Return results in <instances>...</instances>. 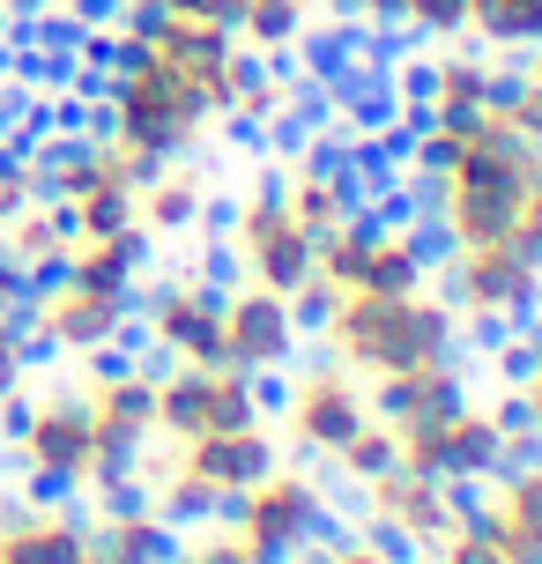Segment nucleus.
<instances>
[{
	"label": "nucleus",
	"mask_w": 542,
	"mask_h": 564,
	"mask_svg": "<svg viewBox=\"0 0 542 564\" xmlns=\"http://www.w3.org/2000/svg\"><path fill=\"white\" fill-rule=\"evenodd\" d=\"M89 506L105 512V520H149V512H156V482L119 476V482H105V490H89Z\"/></svg>",
	"instance_id": "26"
},
{
	"label": "nucleus",
	"mask_w": 542,
	"mask_h": 564,
	"mask_svg": "<svg viewBox=\"0 0 542 564\" xmlns=\"http://www.w3.org/2000/svg\"><path fill=\"white\" fill-rule=\"evenodd\" d=\"M0 564H8V550H0Z\"/></svg>",
	"instance_id": "61"
},
{
	"label": "nucleus",
	"mask_w": 542,
	"mask_h": 564,
	"mask_svg": "<svg viewBox=\"0 0 542 564\" xmlns=\"http://www.w3.org/2000/svg\"><path fill=\"white\" fill-rule=\"evenodd\" d=\"M0 446H8V438H0Z\"/></svg>",
	"instance_id": "62"
},
{
	"label": "nucleus",
	"mask_w": 542,
	"mask_h": 564,
	"mask_svg": "<svg viewBox=\"0 0 542 564\" xmlns=\"http://www.w3.org/2000/svg\"><path fill=\"white\" fill-rule=\"evenodd\" d=\"M520 224H528V230H542V194H528V208H520Z\"/></svg>",
	"instance_id": "56"
},
{
	"label": "nucleus",
	"mask_w": 542,
	"mask_h": 564,
	"mask_svg": "<svg viewBox=\"0 0 542 564\" xmlns=\"http://www.w3.org/2000/svg\"><path fill=\"white\" fill-rule=\"evenodd\" d=\"M319 275L335 282V290H357V275H365V246H335V253H319Z\"/></svg>",
	"instance_id": "48"
},
{
	"label": "nucleus",
	"mask_w": 542,
	"mask_h": 564,
	"mask_svg": "<svg viewBox=\"0 0 542 564\" xmlns=\"http://www.w3.org/2000/svg\"><path fill=\"white\" fill-rule=\"evenodd\" d=\"M379 387L365 394V416L387 423V431H401V423L416 416V371H371Z\"/></svg>",
	"instance_id": "24"
},
{
	"label": "nucleus",
	"mask_w": 542,
	"mask_h": 564,
	"mask_svg": "<svg viewBox=\"0 0 542 564\" xmlns=\"http://www.w3.org/2000/svg\"><path fill=\"white\" fill-rule=\"evenodd\" d=\"M246 520H253V490H246V482H216V512H208V528L238 535Z\"/></svg>",
	"instance_id": "45"
},
{
	"label": "nucleus",
	"mask_w": 542,
	"mask_h": 564,
	"mask_svg": "<svg viewBox=\"0 0 542 564\" xmlns=\"http://www.w3.org/2000/svg\"><path fill=\"white\" fill-rule=\"evenodd\" d=\"M335 564H379V557H371L365 542H357V550H343V557H335Z\"/></svg>",
	"instance_id": "57"
},
{
	"label": "nucleus",
	"mask_w": 542,
	"mask_h": 564,
	"mask_svg": "<svg viewBox=\"0 0 542 564\" xmlns=\"http://www.w3.org/2000/svg\"><path fill=\"white\" fill-rule=\"evenodd\" d=\"M319 498H327V512H343V520H365V512L379 506V490H371L365 476H343L335 490H319Z\"/></svg>",
	"instance_id": "47"
},
{
	"label": "nucleus",
	"mask_w": 542,
	"mask_h": 564,
	"mask_svg": "<svg viewBox=\"0 0 542 564\" xmlns=\"http://www.w3.org/2000/svg\"><path fill=\"white\" fill-rule=\"evenodd\" d=\"M357 290H371V297H416L424 290V268L401 253L394 238L379 246V253H365V275H357Z\"/></svg>",
	"instance_id": "21"
},
{
	"label": "nucleus",
	"mask_w": 542,
	"mask_h": 564,
	"mask_svg": "<svg viewBox=\"0 0 542 564\" xmlns=\"http://www.w3.org/2000/svg\"><path fill=\"white\" fill-rule=\"evenodd\" d=\"M200 238H238V224H246V194H224V186H208L194 208Z\"/></svg>",
	"instance_id": "34"
},
{
	"label": "nucleus",
	"mask_w": 542,
	"mask_h": 564,
	"mask_svg": "<svg viewBox=\"0 0 542 564\" xmlns=\"http://www.w3.org/2000/svg\"><path fill=\"white\" fill-rule=\"evenodd\" d=\"M194 208H200V178L172 164V171H164V178L142 194V224L156 230V238H164V230H194Z\"/></svg>",
	"instance_id": "13"
},
{
	"label": "nucleus",
	"mask_w": 542,
	"mask_h": 564,
	"mask_svg": "<svg viewBox=\"0 0 542 564\" xmlns=\"http://www.w3.org/2000/svg\"><path fill=\"white\" fill-rule=\"evenodd\" d=\"M224 141L238 149V156H253V164H260V156H268V119H260L253 105H230V112H224Z\"/></svg>",
	"instance_id": "39"
},
{
	"label": "nucleus",
	"mask_w": 542,
	"mask_h": 564,
	"mask_svg": "<svg viewBox=\"0 0 542 564\" xmlns=\"http://www.w3.org/2000/svg\"><path fill=\"white\" fill-rule=\"evenodd\" d=\"M297 542H305V550H327V557H343V550H357V520H343V512H327V498H319V506L305 512V528H297Z\"/></svg>",
	"instance_id": "31"
},
{
	"label": "nucleus",
	"mask_w": 542,
	"mask_h": 564,
	"mask_svg": "<svg viewBox=\"0 0 542 564\" xmlns=\"http://www.w3.org/2000/svg\"><path fill=\"white\" fill-rule=\"evenodd\" d=\"M290 564H335V557H327V550H297Z\"/></svg>",
	"instance_id": "58"
},
{
	"label": "nucleus",
	"mask_w": 542,
	"mask_h": 564,
	"mask_svg": "<svg viewBox=\"0 0 542 564\" xmlns=\"http://www.w3.org/2000/svg\"><path fill=\"white\" fill-rule=\"evenodd\" d=\"M371 141H379V156H387V164H394V171H409V156H416V141H424V134H409V127H401V119H394V127H379V134H371Z\"/></svg>",
	"instance_id": "51"
},
{
	"label": "nucleus",
	"mask_w": 542,
	"mask_h": 564,
	"mask_svg": "<svg viewBox=\"0 0 542 564\" xmlns=\"http://www.w3.org/2000/svg\"><path fill=\"white\" fill-rule=\"evenodd\" d=\"M260 409L253 394H246V379L238 371H216V387H208V431H224V438H238V431H253Z\"/></svg>",
	"instance_id": "23"
},
{
	"label": "nucleus",
	"mask_w": 542,
	"mask_h": 564,
	"mask_svg": "<svg viewBox=\"0 0 542 564\" xmlns=\"http://www.w3.org/2000/svg\"><path fill=\"white\" fill-rule=\"evenodd\" d=\"M528 75H535V89H542V53H535V59H528Z\"/></svg>",
	"instance_id": "59"
},
{
	"label": "nucleus",
	"mask_w": 542,
	"mask_h": 564,
	"mask_svg": "<svg viewBox=\"0 0 542 564\" xmlns=\"http://www.w3.org/2000/svg\"><path fill=\"white\" fill-rule=\"evenodd\" d=\"M335 341H343V365L349 371H416V365H424V341H416L409 297L349 290L343 319H335Z\"/></svg>",
	"instance_id": "1"
},
{
	"label": "nucleus",
	"mask_w": 542,
	"mask_h": 564,
	"mask_svg": "<svg viewBox=\"0 0 542 564\" xmlns=\"http://www.w3.org/2000/svg\"><path fill=\"white\" fill-rule=\"evenodd\" d=\"M394 119H401V89L394 83H379V89H365L357 105H343L349 134H379V127H394Z\"/></svg>",
	"instance_id": "33"
},
{
	"label": "nucleus",
	"mask_w": 542,
	"mask_h": 564,
	"mask_svg": "<svg viewBox=\"0 0 542 564\" xmlns=\"http://www.w3.org/2000/svg\"><path fill=\"white\" fill-rule=\"evenodd\" d=\"M490 423H498V431H506V438H520V431H535V394H528V387H498V409H490Z\"/></svg>",
	"instance_id": "43"
},
{
	"label": "nucleus",
	"mask_w": 542,
	"mask_h": 564,
	"mask_svg": "<svg viewBox=\"0 0 542 564\" xmlns=\"http://www.w3.org/2000/svg\"><path fill=\"white\" fill-rule=\"evenodd\" d=\"M246 564H253V557H246Z\"/></svg>",
	"instance_id": "63"
},
{
	"label": "nucleus",
	"mask_w": 542,
	"mask_h": 564,
	"mask_svg": "<svg viewBox=\"0 0 542 564\" xmlns=\"http://www.w3.org/2000/svg\"><path fill=\"white\" fill-rule=\"evenodd\" d=\"M45 305V335L67 349V357H83V349H97V341H112L119 335V305L112 297H89V290H59V297H37Z\"/></svg>",
	"instance_id": "5"
},
{
	"label": "nucleus",
	"mask_w": 542,
	"mask_h": 564,
	"mask_svg": "<svg viewBox=\"0 0 542 564\" xmlns=\"http://www.w3.org/2000/svg\"><path fill=\"white\" fill-rule=\"evenodd\" d=\"M164 171H172V156H164V149H127V141H112V178L127 186V194H149Z\"/></svg>",
	"instance_id": "30"
},
{
	"label": "nucleus",
	"mask_w": 542,
	"mask_h": 564,
	"mask_svg": "<svg viewBox=\"0 0 542 564\" xmlns=\"http://www.w3.org/2000/svg\"><path fill=\"white\" fill-rule=\"evenodd\" d=\"M200 282H224V290H246L253 282V260H246V246L238 238H200Z\"/></svg>",
	"instance_id": "28"
},
{
	"label": "nucleus",
	"mask_w": 542,
	"mask_h": 564,
	"mask_svg": "<svg viewBox=\"0 0 542 564\" xmlns=\"http://www.w3.org/2000/svg\"><path fill=\"white\" fill-rule=\"evenodd\" d=\"M401 194H409V208H416V216H446V208H454V171L409 164V171H401Z\"/></svg>",
	"instance_id": "32"
},
{
	"label": "nucleus",
	"mask_w": 542,
	"mask_h": 564,
	"mask_svg": "<svg viewBox=\"0 0 542 564\" xmlns=\"http://www.w3.org/2000/svg\"><path fill=\"white\" fill-rule=\"evenodd\" d=\"M394 246H401L409 260H416L424 275L468 253V246H460V230H454V208H446V216H416V224H401V238H394Z\"/></svg>",
	"instance_id": "18"
},
{
	"label": "nucleus",
	"mask_w": 542,
	"mask_h": 564,
	"mask_svg": "<svg viewBox=\"0 0 542 564\" xmlns=\"http://www.w3.org/2000/svg\"><path fill=\"white\" fill-rule=\"evenodd\" d=\"M238 542H246V557H253V564H290V557H297V542H290V535H260V528H246Z\"/></svg>",
	"instance_id": "50"
},
{
	"label": "nucleus",
	"mask_w": 542,
	"mask_h": 564,
	"mask_svg": "<svg viewBox=\"0 0 542 564\" xmlns=\"http://www.w3.org/2000/svg\"><path fill=\"white\" fill-rule=\"evenodd\" d=\"M89 387V379H83ZM97 394V423H119V431H156V387H149L142 371H127V379H105V387H89Z\"/></svg>",
	"instance_id": "12"
},
{
	"label": "nucleus",
	"mask_w": 542,
	"mask_h": 564,
	"mask_svg": "<svg viewBox=\"0 0 542 564\" xmlns=\"http://www.w3.org/2000/svg\"><path fill=\"white\" fill-rule=\"evenodd\" d=\"M498 506H506L513 528H535V535H542V476H535V468H528L513 490H498Z\"/></svg>",
	"instance_id": "42"
},
{
	"label": "nucleus",
	"mask_w": 542,
	"mask_h": 564,
	"mask_svg": "<svg viewBox=\"0 0 542 564\" xmlns=\"http://www.w3.org/2000/svg\"><path fill=\"white\" fill-rule=\"evenodd\" d=\"M520 208H528V194H513V186H476V194H454V230L460 246H506L520 230Z\"/></svg>",
	"instance_id": "7"
},
{
	"label": "nucleus",
	"mask_w": 542,
	"mask_h": 564,
	"mask_svg": "<svg viewBox=\"0 0 542 564\" xmlns=\"http://www.w3.org/2000/svg\"><path fill=\"white\" fill-rule=\"evenodd\" d=\"M238 246H246V260H253V282L275 290V297H290V290H305V282L319 275V253H313V238H305L297 224L238 230Z\"/></svg>",
	"instance_id": "4"
},
{
	"label": "nucleus",
	"mask_w": 542,
	"mask_h": 564,
	"mask_svg": "<svg viewBox=\"0 0 542 564\" xmlns=\"http://www.w3.org/2000/svg\"><path fill=\"white\" fill-rule=\"evenodd\" d=\"M460 149H468V141H454V134H424L409 164H424V171H454V164H460Z\"/></svg>",
	"instance_id": "49"
},
{
	"label": "nucleus",
	"mask_w": 542,
	"mask_h": 564,
	"mask_svg": "<svg viewBox=\"0 0 542 564\" xmlns=\"http://www.w3.org/2000/svg\"><path fill=\"white\" fill-rule=\"evenodd\" d=\"M105 246L127 260V275H149V268H156V230H149V224H127L119 238H105Z\"/></svg>",
	"instance_id": "44"
},
{
	"label": "nucleus",
	"mask_w": 542,
	"mask_h": 564,
	"mask_svg": "<svg viewBox=\"0 0 542 564\" xmlns=\"http://www.w3.org/2000/svg\"><path fill=\"white\" fill-rule=\"evenodd\" d=\"M490 365H498V387H535V379H542V349L513 335L498 357H490Z\"/></svg>",
	"instance_id": "40"
},
{
	"label": "nucleus",
	"mask_w": 542,
	"mask_h": 564,
	"mask_svg": "<svg viewBox=\"0 0 542 564\" xmlns=\"http://www.w3.org/2000/svg\"><path fill=\"white\" fill-rule=\"evenodd\" d=\"M83 535L89 528H75L59 506H45L30 528L0 535V550H8V564H83Z\"/></svg>",
	"instance_id": "8"
},
{
	"label": "nucleus",
	"mask_w": 542,
	"mask_h": 564,
	"mask_svg": "<svg viewBox=\"0 0 542 564\" xmlns=\"http://www.w3.org/2000/svg\"><path fill=\"white\" fill-rule=\"evenodd\" d=\"M506 557H513V564H542V535H535V528H513Z\"/></svg>",
	"instance_id": "53"
},
{
	"label": "nucleus",
	"mask_w": 542,
	"mask_h": 564,
	"mask_svg": "<svg viewBox=\"0 0 542 564\" xmlns=\"http://www.w3.org/2000/svg\"><path fill=\"white\" fill-rule=\"evenodd\" d=\"M156 53L172 59V67H186V75H208V67H230L238 37L216 30V23H186V15H172V30L156 37Z\"/></svg>",
	"instance_id": "11"
},
{
	"label": "nucleus",
	"mask_w": 542,
	"mask_h": 564,
	"mask_svg": "<svg viewBox=\"0 0 542 564\" xmlns=\"http://www.w3.org/2000/svg\"><path fill=\"white\" fill-rule=\"evenodd\" d=\"M468 8H476V0H409L401 23L431 30V37H460V30H468Z\"/></svg>",
	"instance_id": "36"
},
{
	"label": "nucleus",
	"mask_w": 542,
	"mask_h": 564,
	"mask_svg": "<svg viewBox=\"0 0 542 564\" xmlns=\"http://www.w3.org/2000/svg\"><path fill=\"white\" fill-rule=\"evenodd\" d=\"M142 453H149V431L97 423V438H89V490H105V482H119V476H142Z\"/></svg>",
	"instance_id": "14"
},
{
	"label": "nucleus",
	"mask_w": 542,
	"mask_h": 564,
	"mask_svg": "<svg viewBox=\"0 0 542 564\" xmlns=\"http://www.w3.org/2000/svg\"><path fill=\"white\" fill-rule=\"evenodd\" d=\"M37 498H23V490H15V498H0V535H15V528H30V520H37Z\"/></svg>",
	"instance_id": "52"
},
{
	"label": "nucleus",
	"mask_w": 542,
	"mask_h": 564,
	"mask_svg": "<svg viewBox=\"0 0 542 564\" xmlns=\"http://www.w3.org/2000/svg\"><path fill=\"white\" fill-rule=\"evenodd\" d=\"M156 335L178 341V349H186V365H200V371H230V365H238V349H230V327H224V319H208V312L186 297V282H178L172 305L156 312Z\"/></svg>",
	"instance_id": "6"
},
{
	"label": "nucleus",
	"mask_w": 542,
	"mask_h": 564,
	"mask_svg": "<svg viewBox=\"0 0 542 564\" xmlns=\"http://www.w3.org/2000/svg\"><path fill=\"white\" fill-rule=\"evenodd\" d=\"M513 453H520V468H535V476H542V423H535V431H520Z\"/></svg>",
	"instance_id": "55"
},
{
	"label": "nucleus",
	"mask_w": 542,
	"mask_h": 564,
	"mask_svg": "<svg viewBox=\"0 0 542 564\" xmlns=\"http://www.w3.org/2000/svg\"><path fill=\"white\" fill-rule=\"evenodd\" d=\"M343 468H349V476H365V482L401 476V431H387V423H365V431L343 446Z\"/></svg>",
	"instance_id": "19"
},
{
	"label": "nucleus",
	"mask_w": 542,
	"mask_h": 564,
	"mask_svg": "<svg viewBox=\"0 0 542 564\" xmlns=\"http://www.w3.org/2000/svg\"><path fill=\"white\" fill-rule=\"evenodd\" d=\"M528 394H535V416H542V379H535V387H528Z\"/></svg>",
	"instance_id": "60"
},
{
	"label": "nucleus",
	"mask_w": 542,
	"mask_h": 564,
	"mask_svg": "<svg viewBox=\"0 0 542 564\" xmlns=\"http://www.w3.org/2000/svg\"><path fill=\"white\" fill-rule=\"evenodd\" d=\"M365 200H371V178H365L357 164H343L335 178H327V208H335V216H357Z\"/></svg>",
	"instance_id": "46"
},
{
	"label": "nucleus",
	"mask_w": 542,
	"mask_h": 564,
	"mask_svg": "<svg viewBox=\"0 0 542 564\" xmlns=\"http://www.w3.org/2000/svg\"><path fill=\"white\" fill-rule=\"evenodd\" d=\"M343 297L349 290H335L327 275H313L305 290H290V335H335V319H343Z\"/></svg>",
	"instance_id": "20"
},
{
	"label": "nucleus",
	"mask_w": 542,
	"mask_h": 564,
	"mask_svg": "<svg viewBox=\"0 0 542 564\" xmlns=\"http://www.w3.org/2000/svg\"><path fill=\"white\" fill-rule=\"evenodd\" d=\"M357 542H365L379 564H424V557H431V542L416 535L401 512H387V506H371L365 520H357Z\"/></svg>",
	"instance_id": "15"
},
{
	"label": "nucleus",
	"mask_w": 542,
	"mask_h": 564,
	"mask_svg": "<svg viewBox=\"0 0 542 564\" xmlns=\"http://www.w3.org/2000/svg\"><path fill=\"white\" fill-rule=\"evenodd\" d=\"M75 216H83V238H119L127 224H142V194H127L119 178H105V186H89L75 200Z\"/></svg>",
	"instance_id": "17"
},
{
	"label": "nucleus",
	"mask_w": 542,
	"mask_h": 564,
	"mask_svg": "<svg viewBox=\"0 0 542 564\" xmlns=\"http://www.w3.org/2000/svg\"><path fill=\"white\" fill-rule=\"evenodd\" d=\"M172 15H186V23H216V30H246V15H253V0H172Z\"/></svg>",
	"instance_id": "38"
},
{
	"label": "nucleus",
	"mask_w": 542,
	"mask_h": 564,
	"mask_svg": "<svg viewBox=\"0 0 542 564\" xmlns=\"http://www.w3.org/2000/svg\"><path fill=\"white\" fill-rule=\"evenodd\" d=\"M238 379H246V394H253L260 423H268V416H283V423H290V409H297V379H290L283 365H246Z\"/></svg>",
	"instance_id": "25"
},
{
	"label": "nucleus",
	"mask_w": 542,
	"mask_h": 564,
	"mask_svg": "<svg viewBox=\"0 0 542 564\" xmlns=\"http://www.w3.org/2000/svg\"><path fill=\"white\" fill-rule=\"evenodd\" d=\"M454 446H460V468H476V476H484L490 460L506 453V431H498L490 416H476V409H468V416L454 423Z\"/></svg>",
	"instance_id": "29"
},
{
	"label": "nucleus",
	"mask_w": 542,
	"mask_h": 564,
	"mask_svg": "<svg viewBox=\"0 0 542 564\" xmlns=\"http://www.w3.org/2000/svg\"><path fill=\"white\" fill-rule=\"evenodd\" d=\"M335 365H343V341H335V335H297V341H290V357H283L290 379H319V371H335Z\"/></svg>",
	"instance_id": "35"
},
{
	"label": "nucleus",
	"mask_w": 542,
	"mask_h": 564,
	"mask_svg": "<svg viewBox=\"0 0 542 564\" xmlns=\"http://www.w3.org/2000/svg\"><path fill=\"white\" fill-rule=\"evenodd\" d=\"M365 387L357 379H343V365L319 371V379H297V409H290V431L305 438V446H327L343 453L357 431H365Z\"/></svg>",
	"instance_id": "2"
},
{
	"label": "nucleus",
	"mask_w": 542,
	"mask_h": 564,
	"mask_svg": "<svg viewBox=\"0 0 542 564\" xmlns=\"http://www.w3.org/2000/svg\"><path fill=\"white\" fill-rule=\"evenodd\" d=\"M371 490H379V506L401 512L424 542H454V512H446V498H438V482H424V476H409V468H401V476L371 482Z\"/></svg>",
	"instance_id": "9"
},
{
	"label": "nucleus",
	"mask_w": 542,
	"mask_h": 564,
	"mask_svg": "<svg viewBox=\"0 0 542 564\" xmlns=\"http://www.w3.org/2000/svg\"><path fill=\"white\" fill-rule=\"evenodd\" d=\"M468 409H476V401H468V371L416 365V416L409 423H460Z\"/></svg>",
	"instance_id": "16"
},
{
	"label": "nucleus",
	"mask_w": 542,
	"mask_h": 564,
	"mask_svg": "<svg viewBox=\"0 0 542 564\" xmlns=\"http://www.w3.org/2000/svg\"><path fill=\"white\" fill-rule=\"evenodd\" d=\"M134 371H142L149 387H164V379H178V371H186V349H178V341H164V335H149L142 349H134Z\"/></svg>",
	"instance_id": "41"
},
{
	"label": "nucleus",
	"mask_w": 542,
	"mask_h": 564,
	"mask_svg": "<svg viewBox=\"0 0 542 564\" xmlns=\"http://www.w3.org/2000/svg\"><path fill=\"white\" fill-rule=\"evenodd\" d=\"M490 127V112H484V97H438V127L431 134H454V141H476Z\"/></svg>",
	"instance_id": "37"
},
{
	"label": "nucleus",
	"mask_w": 542,
	"mask_h": 564,
	"mask_svg": "<svg viewBox=\"0 0 542 564\" xmlns=\"http://www.w3.org/2000/svg\"><path fill=\"white\" fill-rule=\"evenodd\" d=\"M513 127H520L528 141H542V89H528V105L513 112Z\"/></svg>",
	"instance_id": "54"
},
{
	"label": "nucleus",
	"mask_w": 542,
	"mask_h": 564,
	"mask_svg": "<svg viewBox=\"0 0 542 564\" xmlns=\"http://www.w3.org/2000/svg\"><path fill=\"white\" fill-rule=\"evenodd\" d=\"M208 387H216V371H200V365H186L178 379H164V387H156V431H164V438L208 431Z\"/></svg>",
	"instance_id": "10"
},
{
	"label": "nucleus",
	"mask_w": 542,
	"mask_h": 564,
	"mask_svg": "<svg viewBox=\"0 0 542 564\" xmlns=\"http://www.w3.org/2000/svg\"><path fill=\"white\" fill-rule=\"evenodd\" d=\"M297 30H305V0H253V15H246V45H297Z\"/></svg>",
	"instance_id": "22"
},
{
	"label": "nucleus",
	"mask_w": 542,
	"mask_h": 564,
	"mask_svg": "<svg viewBox=\"0 0 542 564\" xmlns=\"http://www.w3.org/2000/svg\"><path fill=\"white\" fill-rule=\"evenodd\" d=\"M224 327H230V349H238V365L230 371H246V365H283L290 357V305L275 297V290H260V282H246L238 297H230L224 312Z\"/></svg>",
	"instance_id": "3"
},
{
	"label": "nucleus",
	"mask_w": 542,
	"mask_h": 564,
	"mask_svg": "<svg viewBox=\"0 0 542 564\" xmlns=\"http://www.w3.org/2000/svg\"><path fill=\"white\" fill-rule=\"evenodd\" d=\"M438 498H446V512H454V528H476L490 506H498V490H490V476H476V468H460V476L438 482Z\"/></svg>",
	"instance_id": "27"
}]
</instances>
